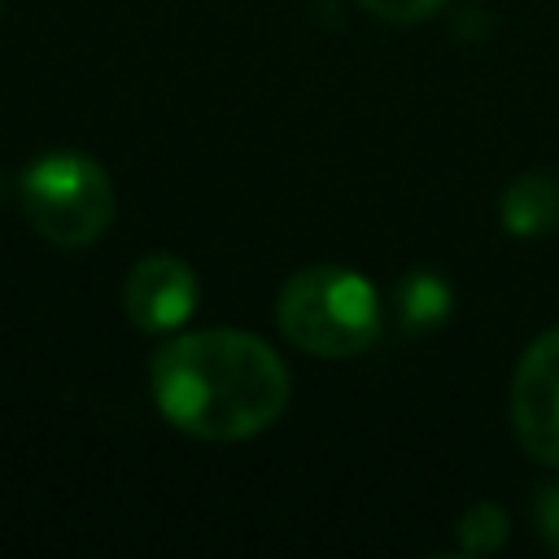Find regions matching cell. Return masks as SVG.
Returning a JSON list of instances; mask_svg holds the SVG:
<instances>
[{
    "instance_id": "1",
    "label": "cell",
    "mask_w": 559,
    "mask_h": 559,
    "mask_svg": "<svg viewBox=\"0 0 559 559\" xmlns=\"http://www.w3.org/2000/svg\"><path fill=\"white\" fill-rule=\"evenodd\" d=\"M162 419L197 441H245L288 406V367L253 332L205 328L175 336L148 367Z\"/></svg>"
},
{
    "instance_id": "4",
    "label": "cell",
    "mask_w": 559,
    "mask_h": 559,
    "mask_svg": "<svg viewBox=\"0 0 559 559\" xmlns=\"http://www.w3.org/2000/svg\"><path fill=\"white\" fill-rule=\"evenodd\" d=\"M511 424L537 463L559 467V328L524 349L511 376Z\"/></svg>"
},
{
    "instance_id": "10",
    "label": "cell",
    "mask_w": 559,
    "mask_h": 559,
    "mask_svg": "<svg viewBox=\"0 0 559 559\" xmlns=\"http://www.w3.org/2000/svg\"><path fill=\"white\" fill-rule=\"evenodd\" d=\"M533 515H537V537L559 555V480L546 485L533 502Z\"/></svg>"
},
{
    "instance_id": "9",
    "label": "cell",
    "mask_w": 559,
    "mask_h": 559,
    "mask_svg": "<svg viewBox=\"0 0 559 559\" xmlns=\"http://www.w3.org/2000/svg\"><path fill=\"white\" fill-rule=\"evenodd\" d=\"M367 13H376L380 22H397V26H406V22H424V17H432L445 0H358Z\"/></svg>"
},
{
    "instance_id": "3",
    "label": "cell",
    "mask_w": 559,
    "mask_h": 559,
    "mask_svg": "<svg viewBox=\"0 0 559 559\" xmlns=\"http://www.w3.org/2000/svg\"><path fill=\"white\" fill-rule=\"evenodd\" d=\"M17 205L35 236L61 249H83L105 236L118 210L109 170L74 148L35 157L17 179Z\"/></svg>"
},
{
    "instance_id": "11",
    "label": "cell",
    "mask_w": 559,
    "mask_h": 559,
    "mask_svg": "<svg viewBox=\"0 0 559 559\" xmlns=\"http://www.w3.org/2000/svg\"><path fill=\"white\" fill-rule=\"evenodd\" d=\"M0 13H4V0H0Z\"/></svg>"
},
{
    "instance_id": "8",
    "label": "cell",
    "mask_w": 559,
    "mask_h": 559,
    "mask_svg": "<svg viewBox=\"0 0 559 559\" xmlns=\"http://www.w3.org/2000/svg\"><path fill=\"white\" fill-rule=\"evenodd\" d=\"M507 537H511V524H507V511L498 502H476L459 520V550L463 555H493Z\"/></svg>"
},
{
    "instance_id": "7",
    "label": "cell",
    "mask_w": 559,
    "mask_h": 559,
    "mask_svg": "<svg viewBox=\"0 0 559 559\" xmlns=\"http://www.w3.org/2000/svg\"><path fill=\"white\" fill-rule=\"evenodd\" d=\"M393 301H397V314H402V328L406 332H432L454 310V293H450V284L437 271H411L397 284Z\"/></svg>"
},
{
    "instance_id": "5",
    "label": "cell",
    "mask_w": 559,
    "mask_h": 559,
    "mask_svg": "<svg viewBox=\"0 0 559 559\" xmlns=\"http://www.w3.org/2000/svg\"><path fill=\"white\" fill-rule=\"evenodd\" d=\"M197 271L175 253L140 258L122 280V310L140 332H175L197 310Z\"/></svg>"
},
{
    "instance_id": "6",
    "label": "cell",
    "mask_w": 559,
    "mask_h": 559,
    "mask_svg": "<svg viewBox=\"0 0 559 559\" xmlns=\"http://www.w3.org/2000/svg\"><path fill=\"white\" fill-rule=\"evenodd\" d=\"M502 227L511 236H546L559 227V175L524 170L502 192Z\"/></svg>"
},
{
    "instance_id": "2",
    "label": "cell",
    "mask_w": 559,
    "mask_h": 559,
    "mask_svg": "<svg viewBox=\"0 0 559 559\" xmlns=\"http://www.w3.org/2000/svg\"><path fill=\"white\" fill-rule=\"evenodd\" d=\"M275 323L310 358H354L380 336V297L349 266H306L280 288Z\"/></svg>"
}]
</instances>
